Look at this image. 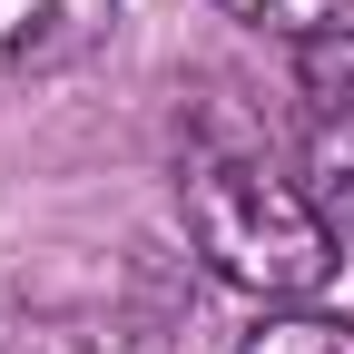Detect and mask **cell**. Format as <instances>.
<instances>
[{
	"instance_id": "1",
	"label": "cell",
	"mask_w": 354,
	"mask_h": 354,
	"mask_svg": "<svg viewBox=\"0 0 354 354\" xmlns=\"http://www.w3.org/2000/svg\"><path fill=\"white\" fill-rule=\"evenodd\" d=\"M177 197H187L197 256L227 286H246V295H315L335 276V256H344V236H335V216L315 207V187L286 177L276 158H266L256 128L216 118V109L187 128Z\"/></svg>"
},
{
	"instance_id": "2",
	"label": "cell",
	"mask_w": 354,
	"mask_h": 354,
	"mask_svg": "<svg viewBox=\"0 0 354 354\" xmlns=\"http://www.w3.org/2000/svg\"><path fill=\"white\" fill-rule=\"evenodd\" d=\"M295 99H305V187L335 216V236H354V30L305 39Z\"/></svg>"
},
{
	"instance_id": "3",
	"label": "cell",
	"mask_w": 354,
	"mask_h": 354,
	"mask_svg": "<svg viewBox=\"0 0 354 354\" xmlns=\"http://www.w3.org/2000/svg\"><path fill=\"white\" fill-rule=\"evenodd\" d=\"M109 30H118V0H0V79L69 69Z\"/></svg>"
},
{
	"instance_id": "4",
	"label": "cell",
	"mask_w": 354,
	"mask_h": 354,
	"mask_svg": "<svg viewBox=\"0 0 354 354\" xmlns=\"http://www.w3.org/2000/svg\"><path fill=\"white\" fill-rule=\"evenodd\" d=\"M236 354H354V325L344 315H266Z\"/></svg>"
},
{
	"instance_id": "5",
	"label": "cell",
	"mask_w": 354,
	"mask_h": 354,
	"mask_svg": "<svg viewBox=\"0 0 354 354\" xmlns=\"http://www.w3.org/2000/svg\"><path fill=\"white\" fill-rule=\"evenodd\" d=\"M236 10L246 30H276V39H315V30H344V0H216Z\"/></svg>"
}]
</instances>
